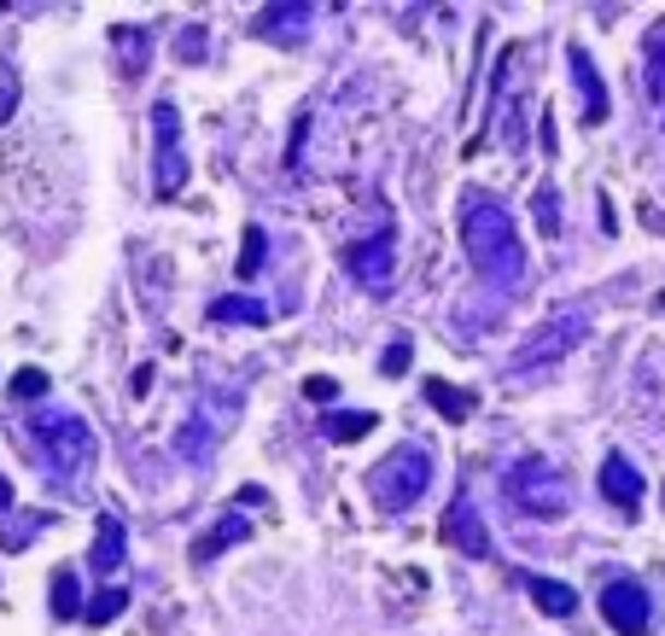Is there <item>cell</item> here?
<instances>
[{
	"label": "cell",
	"instance_id": "3",
	"mask_svg": "<svg viewBox=\"0 0 665 636\" xmlns=\"http://www.w3.org/2000/svg\"><path fill=\"white\" fill-rule=\"evenodd\" d=\"M432 484V449L426 444H397L391 456L368 473V491L380 502V514H408Z\"/></svg>",
	"mask_w": 665,
	"mask_h": 636
},
{
	"label": "cell",
	"instance_id": "23",
	"mask_svg": "<svg viewBox=\"0 0 665 636\" xmlns=\"http://www.w3.org/2000/svg\"><path fill=\"white\" fill-rule=\"evenodd\" d=\"M555 188H537V199H532V211H537V223H543V233H549V240H555V233H560V205H555Z\"/></svg>",
	"mask_w": 665,
	"mask_h": 636
},
{
	"label": "cell",
	"instance_id": "5",
	"mask_svg": "<svg viewBox=\"0 0 665 636\" xmlns=\"http://www.w3.org/2000/svg\"><path fill=\"white\" fill-rule=\"evenodd\" d=\"M152 135H158V153H152V188H158V199H176L187 188V153H181L176 99H158V106H152Z\"/></svg>",
	"mask_w": 665,
	"mask_h": 636
},
{
	"label": "cell",
	"instance_id": "2",
	"mask_svg": "<svg viewBox=\"0 0 665 636\" xmlns=\"http://www.w3.org/2000/svg\"><path fill=\"white\" fill-rule=\"evenodd\" d=\"M29 444H36V456L47 461V473H54L59 484H82V473L94 467V432L71 409L36 415V421H29ZM54 479H47V484H54Z\"/></svg>",
	"mask_w": 665,
	"mask_h": 636
},
{
	"label": "cell",
	"instance_id": "10",
	"mask_svg": "<svg viewBox=\"0 0 665 636\" xmlns=\"http://www.w3.org/2000/svg\"><path fill=\"white\" fill-rule=\"evenodd\" d=\"M567 71L578 82V106H584V123H602L607 117V88H602V71H595V59L584 47H567Z\"/></svg>",
	"mask_w": 665,
	"mask_h": 636
},
{
	"label": "cell",
	"instance_id": "22",
	"mask_svg": "<svg viewBox=\"0 0 665 636\" xmlns=\"http://www.w3.org/2000/svg\"><path fill=\"white\" fill-rule=\"evenodd\" d=\"M41 526H47V514H19V520H12V531H0V543H7V549H24Z\"/></svg>",
	"mask_w": 665,
	"mask_h": 636
},
{
	"label": "cell",
	"instance_id": "19",
	"mask_svg": "<svg viewBox=\"0 0 665 636\" xmlns=\"http://www.w3.org/2000/svg\"><path fill=\"white\" fill-rule=\"evenodd\" d=\"M54 619H82V590H76L71 566H59V573H54Z\"/></svg>",
	"mask_w": 665,
	"mask_h": 636
},
{
	"label": "cell",
	"instance_id": "8",
	"mask_svg": "<svg viewBox=\"0 0 665 636\" xmlns=\"http://www.w3.org/2000/svg\"><path fill=\"white\" fill-rule=\"evenodd\" d=\"M443 538L462 549V555H473V561L490 555V531L479 520V508H473V496H455L450 502V514H443Z\"/></svg>",
	"mask_w": 665,
	"mask_h": 636
},
{
	"label": "cell",
	"instance_id": "28",
	"mask_svg": "<svg viewBox=\"0 0 665 636\" xmlns=\"http://www.w3.org/2000/svg\"><path fill=\"white\" fill-rule=\"evenodd\" d=\"M304 392H310L316 404H328V397H339V380L333 374H310V380H304Z\"/></svg>",
	"mask_w": 665,
	"mask_h": 636
},
{
	"label": "cell",
	"instance_id": "17",
	"mask_svg": "<svg viewBox=\"0 0 665 636\" xmlns=\"http://www.w3.org/2000/svg\"><path fill=\"white\" fill-rule=\"evenodd\" d=\"M426 404H438L443 421H467V415H473V397L450 392V380H426Z\"/></svg>",
	"mask_w": 665,
	"mask_h": 636
},
{
	"label": "cell",
	"instance_id": "26",
	"mask_svg": "<svg viewBox=\"0 0 665 636\" xmlns=\"http://www.w3.org/2000/svg\"><path fill=\"white\" fill-rule=\"evenodd\" d=\"M408 357H415V345H408V339H391V350L380 357V374H391V380H397L403 368H408Z\"/></svg>",
	"mask_w": 665,
	"mask_h": 636
},
{
	"label": "cell",
	"instance_id": "24",
	"mask_svg": "<svg viewBox=\"0 0 665 636\" xmlns=\"http://www.w3.org/2000/svg\"><path fill=\"white\" fill-rule=\"evenodd\" d=\"M258 269H263V228L251 223V228H246V251H240V275L251 280Z\"/></svg>",
	"mask_w": 665,
	"mask_h": 636
},
{
	"label": "cell",
	"instance_id": "20",
	"mask_svg": "<svg viewBox=\"0 0 665 636\" xmlns=\"http://www.w3.org/2000/svg\"><path fill=\"white\" fill-rule=\"evenodd\" d=\"M123 608H129V590H123V584H111V590H99L88 608H82V619H88V625H111Z\"/></svg>",
	"mask_w": 665,
	"mask_h": 636
},
{
	"label": "cell",
	"instance_id": "25",
	"mask_svg": "<svg viewBox=\"0 0 665 636\" xmlns=\"http://www.w3.org/2000/svg\"><path fill=\"white\" fill-rule=\"evenodd\" d=\"M41 392H47L41 368H19V374H12V397H41Z\"/></svg>",
	"mask_w": 665,
	"mask_h": 636
},
{
	"label": "cell",
	"instance_id": "13",
	"mask_svg": "<svg viewBox=\"0 0 665 636\" xmlns=\"http://www.w3.org/2000/svg\"><path fill=\"white\" fill-rule=\"evenodd\" d=\"M310 24H316V7H263V36L269 41H304V36H310Z\"/></svg>",
	"mask_w": 665,
	"mask_h": 636
},
{
	"label": "cell",
	"instance_id": "21",
	"mask_svg": "<svg viewBox=\"0 0 665 636\" xmlns=\"http://www.w3.org/2000/svg\"><path fill=\"white\" fill-rule=\"evenodd\" d=\"M328 439H339V444H351V439H363V432H373V415H328Z\"/></svg>",
	"mask_w": 665,
	"mask_h": 636
},
{
	"label": "cell",
	"instance_id": "7",
	"mask_svg": "<svg viewBox=\"0 0 665 636\" xmlns=\"http://www.w3.org/2000/svg\"><path fill=\"white\" fill-rule=\"evenodd\" d=\"M602 619L619 636H648L654 631V601H648V590L637 578H613L602 590Z\"/></svg>",
	"mask_w": 665,
	"mask_h": 636
},
{
	"label": "cell",
	"instance_id": "1",
	"mask_svg": "<svg viewBox=\"0 0 665 636\" xmlns=\"http://www.w3.org/2000/svg\"><path fill=\"white\" fill-rule=\"evenodd\" d=\"M462 245H467V263L490 280V287H514V280L525 275L520 228H514V216H508V205H497L490 193L462 199Z\"/></svg>",
	"mask_w": 665,
	"mask_h": 636
},
{
	"label": "cell",
	"instance_id": "29",
	"mask_svg": "<svg viewBox=\"0 0 665 636\" xmlns=\"http://www.w3.org/2000/svg\"><path fill=\"white\" fill-rule=\"evenodd\" d=\"M0 514H12V484L0 479Z\"/></svg>",
	"mask_w": 665,
	"mask_h": 636
},
{
	"label": "cell",
	"instance_id": "11",
	"mask_svg": "<svg viewBox=\"0 0 665 636\" xmlns=\"http://www.w3.org/2000/svg\"><path fill=\"white\" fill-rule=\"evenodd\" d=\"M602 496L619 502V514H637V508H642V473L619 456V449L602 461Z\"/></svg>",
	"mask_w": 665,
	"mask_h": 636
},
{
	"label": "cell",
	"instance_id": "12",
	"mask_svg": "<svg viewBox=\"0 0 665 636\" xmlns=\"http://www.w3.org/2000/svg\"><path fill=\"white\" fill-rule=\"evenodd\" d=\"M123 549H129L123 520H117V514H99V531H94V549H88L94 573H99V578H111L117 566H123Z\"/></svg>",
	"mask_w": 665,
	"mask_h": 636
},
{
	"label": "cell",
	"instance_id": "18",
	"mask_svg": "<svg viewBox=\"0 0 665 636\" xmlns=\"http://www.w3.org/2000/svg\"><path fill=\"white\" fill-rule=\"evenodd\" d=\"M211 315H216V322H246V327H263L269 322V310L258 304V298H216Z\"/></svg>",
	"mask_w": 665,
	"mask_h": 636
},
{
	"label": "cell",
	"instance_id": "14",
	"mask_svg": "<svg viewBox=\"0 0 665 636\" xmlns=\"http://www.w3.org/2000/svg\"><path fill=\"white\" fill-rule=\"evenodd\" d=\"M246 538H251V520H246L240 508H234V514H222V520H216V526L193 543V561H216L222 549H234V543H246Z\"/></svg>",
	"mask_w": 665,
	"mask_h": 636
},
{
	"label": "cell",
	"instance_id": "30",
	"mask_svg": "<svg viewBox=\"0 0 665 636\" xmlns=\"http://www.w3.org/2000/svg\"><path fill=\"white\" fill-rule=\"evenodd\" d=\"M660 310H665V292H660Z\"/></svg>",
	"mask_w": 665,
	"mask_h": 636
},
{
	"label": "cell",
	"instance_id": "6",
	"mask_svg": "<svg viewBox=\"0 0 665 636\" xmlns=\"http://www.w3.org/2000/svg\"><path fill=\"white\" fill-rule=\"evenodd\" d=\"M584 333H590V315L584 310H572V315H549L532 339H525L520 350H514V374H532V368H549V362H560L572 345H584Z\"/></svg>",
	"mask_w": 665,
	"mask_h": 636
},
{
	"label": "cell",
	"instance_id": "27",
	"mask_svg": "<svg viewBox=\"0 0 665 636\" xmlns=\"http://www.w3.org/2000/svg\"><path fill=\"white\" fill-rule=\"evenodd\" d=\"M12 106H19V71H12V64H0V123L12 117Z\"/></svg>",
	"mask_w": 665,
	"mask_h": 636
},
{
	"label": "cell",
	"instance_id": "16",
	"mask_svg": "<svg viewBox=\"0 0 665 636\" xmlns=\"http://www.w3.org/2000/svg\"><path fill=\"white\" fill-rule=\"evenodd\" d=\"M648 99L665 106V19L648 29Z\"/></svg>",
	"mask_w": 665,
	"mask_h": 636
},
{
	"label": "cell",
	"instance_id": "9",
	"mask_svg": "<svg viewBox=\"0 0 665 636\" xmlns=\"http://www.w3.org/2000/svg\"><path fill=\"white\" fill-rule=\"evenodd\" d=\"M345 269L363 280L368 292H385L391 287V275H397V257H391V245L385 240H356L345 251Z\"/></svg>",
	"mask_w": 665,
	"mask_h": 636
},
{
	"label": "cell",
	"instance_id": "4",
	"mask_svg": "<svg viewBox=\"0 0 665 636\" xmlns=\"http://www.w3.org/2000/svg\"><path fill=\"white\" fill-rule=\"evenodd\" d=\"M508 502H514L520 514H537V520H560V514L572 508V484L555 473V461L525 456V461L508 467Z\"/></svg>",
	"mask_w": 665,
	"mask_h": 636
},
{
	"label": "cell",
	"instance_id": "15",
	"mask_svg": "<svg viewBox=\"0 0 665 636\" xmlns=\"http://www.w3.org/2000/svg\"><path fill=\"white\" fill-rule=\"evenodd\" d=\"M525 590H532V601H537L549 619H572V613H578V590H572V584H555V578L525 573Z\"/></svg>",
	"mask_w": 665,
	"mask_h": 636
}]
</instances>
